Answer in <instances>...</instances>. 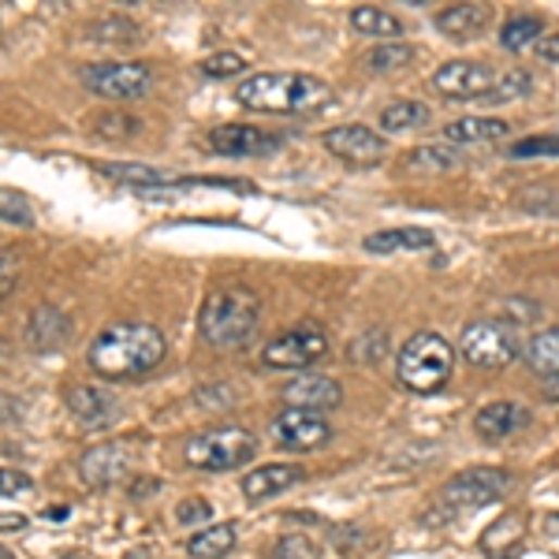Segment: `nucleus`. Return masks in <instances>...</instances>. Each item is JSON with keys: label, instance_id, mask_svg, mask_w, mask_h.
Returning a JSON list of instances; mask_svg holds the SVG:
<instances>
[{"label": "nucleus", "instance_id": "1", "mask_svg": "<svg viewBox=\"0 0 559 559\" xmlns=\"http://www.w3.org/2000/svg\"><path fill=\"white\" fill-rule=\"evenodd\" d=\"M164 355H169V339L157 325L116 321L98 332V339L86 351V362L104 381H138L153 373L164 362Z\"/></svg>", "mask_w": 559, "mask_h": 559}, {"label": "nucleus", "instance_id": "2", "mask_svg": "<svg viewBox=\"0 0 559 559\" xmlns=\"http://www.w3.org/2000/svg\"><path fill=\"white\" fill-rule=\"evenodd\" d=\"M235 101L269 116H310L332 101V90L306 72H261L235 86Z\"/></svg>", "mask_w": 559, "mask_h": 559}, {"label": "nucleus", "instance_id": "3", "mask_svg": "<svg viewBox=\"0 0 559 559\" xmlns=\"http://www.w3.org/2000/svg\"><path fill=\"white\" fill-rule=\"evenodd\" d=\"M261 321V299L250 287L232 284L216 287L213 295L198 310V336L216 351H235V347L250 344Z\"/></svg>", "mask_w": 559, "mask_h": 559}, {"label": "nucleus", "instance_id": "4", "mask_svg": "<svg viewBox=\"0 0 559 559\" xmlns=\"http://www.w3.org/2000/svg\"><path fill=\"white\" fill-rule=\"evenodd\" d=\"M456 373V347L440 332H414L396 355V377L414 396H436Z\"/></svg>", "mask_w": 559, "mask_h": 559}, {"label": "nucleus", "instance_id": "5", "mask_svg": "<svg viewBox=\"0 0 559 559\" xmlns=\"http://www.w3.org/2000/svg\"><path fill=\"white\" fill-rule=\"evenodd\" d=\"M258 456V436L243 425H216V430H206L187 440V451L183 459L195 470H209V474H228V470H239L247 462H254Z\"/></svg>", "mask_w": 559, "mask_h": 559}, {"label": "nucleus", "instance_id": "6", "mask_svg": "<svg viewBox=\"0 0 559 559\" xmlns=\"http://www.w3.org/2000/svg\"><path fill=\"white\" fill-rule=\"evenodd\" d=\"M511 488H514L511 470L470 467V470H462V474H456L448 485L440 488V500H436V508L444 511V519H459V514L482 511V508H488V504H500Z\"/></svg>", "mask_w": 559, "mask_h": 559}, {"label": "nucleus", "instance_id": "7", "mask_svg": "<svg viewBox=\"0 0 559 559\" xmlns=\"http://www.w3.org/2000/svg\"><path fill=\"white\" fill-rule=\"evenodd\" d=\"M459 355L474 362L477 370H504L508 362L522 355L519 328L508 325L504 318H477L462 328Z\"/></svg>", "mask_w": 559, "mask_h": 559}, {"label": "nucleus", "instance_id": "8", "mask_svg": "<svg viewBox=\"0 0 559 559\" xmlns=\"http://www.w3.org/2000/svg\"><path fill=\"white\" fill-rule=\"evenodd\" d=\"M83 86L104 101H135L146 98L153 86L150 64H90L83 67Z\"/></svg>", "mask_w": 559, "mask_h": 559}, {"label": "nucleus", "instance_id": "9", "mask_svg": "<svg viewBox=\"0 0 559 559\" xmlns=\"http://www.w3.org/2000/svg\"><path fill=\"white\" fill-rule=\"evenodd\" d=\"M325 355H328V336L321 325H295L280 332L273 344L261 351L265 365H273V370H310Z\"/></svg>", "mask_w": 559, "mask_h": 559}, {"label": "nucleus", "instance_id": "10", "mask_svg": "<svg viewBox=\"0 0 559 559\" xmlns=\"http://www.w3.org/2000/svg\"><path fill=\"white\" fill-rule=\"evenodd\" d=\"M273 436L284 451H318L332 440V425L325 422V414H313V410H295L287 407L284 414L273 422Z\"/></svg>", "mask_w": 559, "mask_h": 559}, {"label": "nucleus", "instance_id": "11", "mask_svg": "<svg viewBox=\"0 0 559 559\" xmlns=\"http://www.w3.org/2000/svg\"><path fill=\"white\" fill-rule=\"evenodd\" d=\"M496 72L482 60H451L440 72L433 75V86L448 101H485V94L493 90Z\"/></svg>", "mask_w": 559, "mask_h": 559}, {"label": "nucleus", "instance_id": "12", "mask_svg": "<svg viewBox=\"0 0 559 559\" xmlns=\"http://www.w3.org/2000/svg\"><path fill=\"white\" fill-rule=\"evenodd\" d=\"M284 146V135L247 124H221L209 131V150L216 157H269Z\"/></svg>", "mask_w": 559, "mask_h": 559}, {"label": "nucleus", "instance_id": "13", "mask_svg": "<svg viewBox=\"0 0 559 559\" xmlns=\"http://www.w3.org/2000/svg\"><path fill=\"white\" fill-rule=\"evenodd\" d=\"M321 146H325L328 153H336L339 161H351V164H373L384 157V138L373 127H362V124H344V127L325 131Z\"/></svg>", "mask_w": 559, "mask_h": 559}, {"label": "nucleus", "instance_id": "14", "mask_svg": "<svg viewBox=\"0 0 559 559\" xmlns=\"http://www.w3.org/2000/svg\"><path fill=\"white\" fill-rule=\"evenodd\" d=\"M67 410L78 418L83 430L98 433L120 418V399L104 388H94V384H75V388H67Z\"/></svg>", "mask_w": 559, "mask_h": 559}, {"label": "nucleus", "instance_id": "15", "mask_svg": "<svg viewBox=\"0 0 559 559\" xmlns=\"http://www.w3.org/2000/svg\"><path fill=\"white\" fill-rule=\"evenodd\" d=\"M284 403L295 410H313V414H325L344 403V388L339 381L321 377V373H302V377L284 384Z\"/></svg>", "mask_w": 559, "mask_h": 559}, {"label": "nucleus", "instance_id": "16", "mask_svg": "<svg viewBox=\"0 0 559 559\" xmlns=\"http://www.w3.org/2000/svg\"><path fill=\"white\" fill-rule=\"evenodd\" d=\"M530 410L522 403H511V399H496V403H485L482 410L474 414V433L482 436L485 444H500V440H511L514 433L530 430Z\"/></svg>", "mask_w": 559, "mask_h": 559}, {"label": "nucleus", "instance_id": "17", "mask_svg": "<svg viewBox=\"0 0 559 559\" xmlns=\"http://www.w3.org/2000/svg\"><path fill=\"white\" fill-rule=\"evenodd\" d=\"M72 339V318H67L60 306L52 302H41L38 310L30 313V321H26V344H30V351H60V347Z\"/></svg>", "mask_w": 559, "mask_h": 559}, {"label": "nucleus", "instance_id": "18", "mask_svg": "<svg viewBox=\"0 0 559 559\" xmlns=\"http://www.w3.org/2000/svg\"><path fill=\"white\" fill-rule=\"evenodd\" d=\"M302 470L291 467V462H269V467H258L254 474L243 477V496L250 504H261V500H273V496L287 493L302 482Z\"/></svg>", "mask_w": 559, "mask_h": 559}, {"label": "nucleus", "instance_id": "19", "mask_svg": "<svg viewBox=\"0 0 559 559\" xmlns=\"http://www.w3.org/2000/svg\"><path fill=\"white\" fill-rule=\"evenodd\" d=\"M78 470H83V482L90 485H112V482H124L127 470H131V456L124 444H101V448H90L78 462Z\"/></svg>", "mask_w": 559, "mask_h": 559}, {"label": "nucleus", "instance_id": "20", "mask_svg": "<svg viewBox=\"0 0 559 559\" xmlns=\"http://www.w3.org/2000/svg\"><path fill=\"white\" fill-rule=\"evenodd\" d=\"M488 20H493L488 4H451L436 15V30L448 34V38H456V41H467V38H477V34L488 26Z\"/></svg>", "mask_w": 559, "mask_h": 559}, {"label": "nucleus", "instance_id": "21", "mask_svg": "<svg viewBox=\"0 0 559 559\" xmlns=\"http://www.w3.org/2000/svg\"><path fill=\"white\" fill-rule=\"evenodd\" d=\"M436 235L430 228H384L362 239L365 254H396V250H433Z\"/></svg>", "mask_w": 559, "mask_h": 559}, {"label": "nucleus", "instance_id": "22", "mask_svg": "<svg viewBox=\"0 0 559 559\" xmlns=\"http://www.w3.org/2000/svg\"><path fill=\"white\" fill-rule=\"evenodd\" d=\"M511 124H504V120L496 116H462L456 124L444 127V138L448 142H459V146H488V142H500V138H508Z\"/></svg>", "mask_w": 559, "mask_h": 559}, {"label": "nucleus", "instance_id": "23", "mask_svg": "<svg viewBox=\"0 0 559 559\" xmlns=\"http://www.w3.org/2000/svg\"><path fill=\"white\" fill-rule=\"evenodd\" d=\"M351 30L365 34V38L399 41V34H403V23H399V15L384 12V8L362 4V8H355V12H351Z\"/></svg>", "mask_w": 559, "mask_h": 559}, {"label": "nucleus", "instance_id": "24", "mask_svg": "<svg viewBox=\"0 0 559 559\" xmlns=\"http://www.w3.org/2000/svg\"><path fill=\"white\" fill-rule=\"evenodd\" d=\"M522 358L526 365L537 373V377H559V328H545L522 347Z\"/></svg>", "mask_w": 559, "mask_h": 559}, {"label": "nucleus", "instance_id": "25", "mask_svg": "<svg viewBox=\"0 0 559 559\" xmlns=\"http://www.w3.org/2000/svg\"><path fill=\"white\" fill-rule=\"evenodd\" d=\"M522 534H526V519H522V514H514V511L500 514V522H493V526L482 534V552L493 559L511 556V548L519 545Z\"/></svg>", "mask_w": 559, "mask_h": 559}, {"label": "nucleus", "instance_id": "26", "mask_svg": "<svg viewBox=\"0 0 559 559\" xmlns=\"http://www.w3.org/2000/svg\"><path fill=\"white\" fill-rule=\"evenodd\" d=\"M235 526L221 522V526H206L187 541V556L190 559H224L235 548Z\"/></svg>", "mask_w": 559, "mask_h": 559}, {"label": "nucleus", "instance_id": "27", "mask_svg": "<svg viewBox=\"0 0 559 559\" xmlns=\"http://www.w3.org/2000/svg\"><path fill=\"white\" fill-rule=\"evenodd\" d=\"M94 169L116 183H127V187H172V183H176L169 172L150 169V164H104L101 161V164H94Z\"/></svg>", "mask_w": 559, "mask_h": 559}, {"label": "nucleus", "instance_id": "28", "mask_svg": "<svg viewBox=\"0 0 559 559\" xmlns=\"http://www.w3.org/2000/svg\"><path fill=\"white\" fill-rule=\"evenodd\" d=\"M430 120H433V112L425 101H396L381 112V131L399 135V131H410V127H425Z\"/></svg>", "mask_w": 559, "mask_h": 559}, {"label": "nucleus", "instance_id": "29", "mask_svg": "<svg viewBox=\"0 0 559 559\" xmlns=\"http://www.w3.org/2000/svg\"><path fill=\"white\" fill-rule=\"evenodd\" d=\"M541 30H545V20H541V15H511L500 30V46L511 52H522L534 46V41H541Z\"/></svg>", "mask_w": 559, "mask_h": 559}, {"label": "nucleus", "instance_id": "30", "mask_svg": "<svg viewBox=\"0 0 559 559\" xmlns=\"http://www.w3.org/2000/svg\"><path fill=\"white\" fill-rule=\"evenodd\" d=\"M530 90H534V75L522 72V67H511V72L496 75V83H493V90L485 94V101H488V104L519 101V98H526Z\"/></svg>", "mask_w": 559, "mask_h": 559}, {"label": "nucleus", "instance_id": "31", "mask_svg": "<svg viewBox=\"0 0 559 559\" xmlns=\"http://www.w3.org/2000/svg\"><path fill=\"white\" fill-rule=\"evenodd\" d=\"M90 38L94 41H112V46H131V41L142 38V26L124 20V15H109V20L90 23Z\"/></svg>", "mask_w": 559, "mask_h": 559}, {"label": "nucleus", "instance_id": "32", "mask_svg": "<svg viewBox=\"0 0 559 559\" xmlns=\"http://www.w3.org/2000/svg\"><path fill=\"white\" fill-rule=\"evenodd\" d=\"M410 169H425V172H448V169H459L462 164V153H456L451 146H418L410 150Z\"/></svg>", "mask_w": 559, "mask_h": 559}, {"label": "nucleus", "instance_id": "33", "mask_svg": "<svg viewBox=\"0 0 559 559\" xmlns=\"http://www.w3.org/2000/svg\"><path fill=\"white\" fill-rule=\"evenodd\" d=\"M410 60H414V46H407V41H381L377 49H370L365 64H370L373 72H399Z\"/></svg>", "mask_w": 559, "mask_h": 559}, {"label": "nucleus", "instance_id": "34", "mask_svg": "<svg viewBox=\"0 0 559 559\" xmlns=\"http://www.w3.org/2000/svg\"><path fill=\"white\" fill-rule=\"evenodd\" d=\"M0 221L20 224V228H30V224H34V209H30V202H26V198L20 195V190L0 187Z\"/></svg>", "mask_w": 559, "mask_h": 559}, {"label": "nucleus", "instance_id": "35", "mask_svg": "<svg viewBox=\"0 0 559 559\" xmlns=\"http://www.w3.org/2000/svg\"><path fill=\"white\" fill-rule=\"evenodd\" d=\"M508 157L514 161H530V157H559V135H530L522 142H514Z\"/></svg>", "mask_w": 559, "mask_h": 559}, {"label": "nucleus", "instance_id": "36", "mask_svg": "<svg viewBox=\"0 0 559 559\" xmlns=\"http://www.w3.org/2000/svg\"><path fill=\"white\" fill-rule=\"evenodd\" d=\"M94 131L101 138H131L138 131V120L124 116V112H101V116H94Z\"/></svg>", "mask_w": 559, "mask_h": 559}, {"label": "nucleus", "instance_id": "37", "mask_svg": "<svg viewBox=\"0 0 559 559\" xmlns=\"http://www.w3.org/2000/svg\"><path fill=\"white\" fill-rule=\"evenodd\" d=\"M273 559H321L318 545L302 534H291V537H280L276 548H273Z\"/></svg>", "mask_w": 559, "mask_h": 559}, {"label": "nucleus", "instance_id": "38", "mask_svg": "<svg viewBox=\"0 0 559 559\" xmlns=\"http://www.w3.org/2000/svg\"><path fill=\"white\" fill-rule=\"evenodd\" d=\"M243 67H247V64H243L239 52H213V57L202 60V75L206 78H232V75H239Z\"/></svg>", "mask_w": 559, "mask_h": 559}, {"label": "nucleus", "instance_id": "39", "mask_svg": "<svg viewBox=\"0 0 559 559\" xmlns=\"http://www.w3.org/2000/svg\"><path fill=\"white\" fill-rule=\"evenodd\" d=\"M384 347H388V336L373 328V332H365V336L358 339V344L347 347V355L358 358V362H377V358L384 355Z\"/></svg>", "mask_w": 559, "mask_h": 559}, {"label": "nucleus", "instance_id": "40", "mask_svg": "<svg viewBox=\"0 0 559 559\" xmlns=\"http://www.w3.org/2000/svg\"><path fill=\"white\" fill-rule=\"evenodd\" d=\"M504 321L508 325H534V321H541V306L534 299H508L504 302Z\"/></svg>", "mask_w": 559, "mask_h": 559}, {"label": "nucleus", "instance_id": "41", "mask_svg": "<svg viewBox=\"0 0 559 559\" xmlns=\"http://www.w3.org/2000/svg\"><path fill=\"white\" fill-rule=\"evenodd\" d=\"M20 273H23L20 254H12V250H0V299L15 291V284H20Z\"/></svg>", "mask_w": 559, "mask_h": 559}, {"label": "nucleus", "instance_id": "42", "mask_svg": "<svg viewBox=\"0 0 559 559\" xmlns=\"http://www.w3.org/2000/svg\"><path fill=\"white\" fill-rule=\"evenodd\" d=\"M34 482L23 474V470H12V467H0V496H23L30 493Z\"/></svg>", "mask_w": 559, "mask_h": 559}, {"label": "nucleus", "instance_id": "43", "mask_svg": "<svg viewBox=\"0 0 559 559\" xmlns=\"http://www.w3.org/2000/svg\"><path fill=\"white\" fill-rule=\"evenodd\" d=\"M176 519L183 522V526H195V522H209V519H213V508H209L206 500H183L179 511H176Z\"/></svg>", "mask_w": 559, "mask_h": 559}, {"label": "nucleus", "instance_id": "44", "mask_svg": "<svg viewBox=\"0 0 559 559\" xmlns=\"http://www.w3.org/2000/svg\"><path fill=\"white\" fill-rule=\"evenodd\" d=\"M26 526H30V519L23 511H0V534H23Z\"/></svg>", "mask_w": 559, "mask_h": 559}, {"label": "nucleus", "instance_id": "45", "mask_svg": "<svg viewBox=\"0 0 559 559\" xmlns=\"http://www.w3.org/2000/svg\"><path fill=\"white\" fill-rule=\"evenodd\" d=\"M537 57L545 64H559V34H548V38L537 41Z\"/></svg>", "mask_w": 559, "mask_h": 559}, {"label": "nucleus", "instance_id": "46", "mask_svg": "<svg viewBox=\"0 0 559 559\" xmlns=\"http://www.w3.org/2000/svg\"><path fill=\"white\" fill-rule=\"evenodd\" d=\"M41 519H46V522H67V519H72V508H67V504H57V508L41 511Z\"/></svg>", "mask_w": 559, "mask_h": 559}, {"label": "nucleus", "instance_id": "47", "mask_svg": "<svg viewBox=\"0 0 559 559\" xmlns=\"http://www.w3.org/2000/svg\"><path fill=\"white\" fill-rule=\"evenodd\" d=\"M545 399H548V403H559V377L545 381Z\"/></svg>", "mask_w": 559, "mask_h": 559}, {"label": "nucleus", "instance_id": "48", "mask_svg": "<svg viewBox=\"0 0 559 559\" xmlns=\"http://www.w3.org/2000/svg\"><path fill=\"white\" fill-rule=\"evenodd\" d=\"M548 534H559V519H548Z\"/></svg>", "mask_w": 559, "mask_h": 559}, {"label": "nucleus", "instance_id": "49", "mask_svg": "<svg viewBox=\"0 0 559 559\" xmlns=\"http://www.w3.org/2000/svg\"><path fill=\"white\" fill-rule=\"evenodd\" d=\"M0 559H15V556H12V552H8V548H4V545H0Z\"/></svg>", "mask_w": 559, "mask_h": 559}]
</instances>
